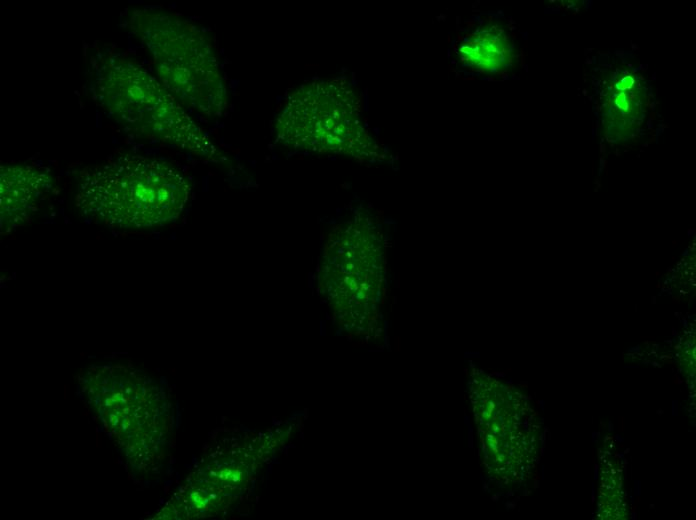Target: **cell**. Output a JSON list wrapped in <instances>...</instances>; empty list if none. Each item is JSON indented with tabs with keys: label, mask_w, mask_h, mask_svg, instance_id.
<instances>
[{
	"label": "cell",
	"mask_w": 696,
	"mask_h": 520,
	"mask_svg": "<svg viewBox=\"0 0 696 520\" xmlns=\"http://www.w3.org/2000/svg\"><path fill=\"white\" fill-rule=\"evenodd\" d=\"M190 193L188 179L171 163L123 153L80 171L75 200L92 222L146 229L176 221Z\"/></svg>",
	"instance_id": "obj_1"
},
{
	"label": "cell",
	"mask_w": 696,
	"mask_h": 520,
	"mask_svg": "<svg viewBox=\"0 0 696 520\" xmlns=\"http://www.w3.org/2000/svg\"><path fill=\"white\" fill-rule=\"evenodd\" d=\"M91 86L95 101L124 130L206 160L225 159L159 79L131 58L120 53L101 55Z\"/></svg>",
	"instance_id": "obj_2"
},
{
	"label": "cell",
	"mask_w": 696,
	"mask_h": 520,
	"mask_svg": "<svg viewBox=\"0 0 696 520\" xmlns=\"http://www.w3.org/2000/svg\"><path fill=\"white\" fill-rule=\"evenodd\" d=\"M129 25L152 56L159 81L185 108L210 119L226 113V81L216 49L201 28L156 9H133Z\"/></svg>",
	"instance_id": "obj_3"
},
{
	"label": "cell",
	"mask_w": 696,
	"mask_h": 520,
	"mask_svg": "<svg viewBox=\"0 0 696 520\" xmlns=\"http://www.w3.org/2000/svg\"><path fill=\"white\" fill-rule=\"evenodd\" d=\"M276 141L293 151L384 158V149L368 129L361 99L342 78L301 84L284 100L274 122Z\"/></svg>",
	"instance_id": "obj_4"
},
{
	"label": "cell",
	"mask_w": 696,
	"mask_h": 520,
	"mask_svg": "<svg viewBox=\"0 0 696 520\" xmlns=\"http://www.w3.org/2000/svg\"><path fill=\"white\" fill-rule=\"evenodd\" d=\"M382 239L379 225L362 211L328 233L319 284L348 327L365 328L377 313L384 272Z\"/></svg>",
	"instance_id": "obj_5"
},
{
	"label": "cell",
	"mask_w": 696,
	"mask_h": 520,
	"mask_svg": "<svg viewBox=\"0 0 696 520\" xmlns=\"http://www.w3.org/2000/svg\"><path fill=\"white\" fill-rule=\"evenodd\" d=\"M471 389L486 461L500 475L503 472V477L509 476V471L516 476L527 428L517 417L519 414L513 413L516 405L511 403L512 395L508 391L503 394L502 387Z\"/></svg>",
	"instance_id": "obj_6"
},
{
	"label": "cell",
	"mask_w": 696,
	"mask_h": 520,
	"mask_svg": "<svg viewBox=\"0 0 696 520\" xmlns=\"http://www.w3.org/2000/svg\"><path fill=\"white\" fill-rule=\"evenodd\" d=\"M599 94L605 137L610 142L632 138L646 114L647 95L642 78L625 67L608 69L603 73Z\"/></svg>",
	"instance_id": "obj_7"
},
{
	"label": "cell",
	"mask_w": 696,
	"mask_h": 520,
	"mask_svg": "<svg viewBox=\"0 0 696 520\" xmlns=\"http://www.w3.org/2000/svg\"><path fill=\"white\" fill-rule=\"evenodd\" d=\"M0 180L1 233L25 224L49 194L52 179L43 169L28 165H2Z\"/></svg>",
	"instance_id": "obj_8"
},
{
	"label": "cell",
	"mask_w": 696,
	"mask_h": 520,
	"mask_svg": "<svg viewBox=\"0 0 696 520\" xmlns=\"http://www.w3.org/2000/svg\"><path fill=\"white\" fill-rule=\"evenodd\" d=\"M457 54L465 66L485 73L504 71L515 59L510 36L499 25L489 23L465 35Z\"/></svg>",
	"instance_id": "obj_9"
}]
</instances>
